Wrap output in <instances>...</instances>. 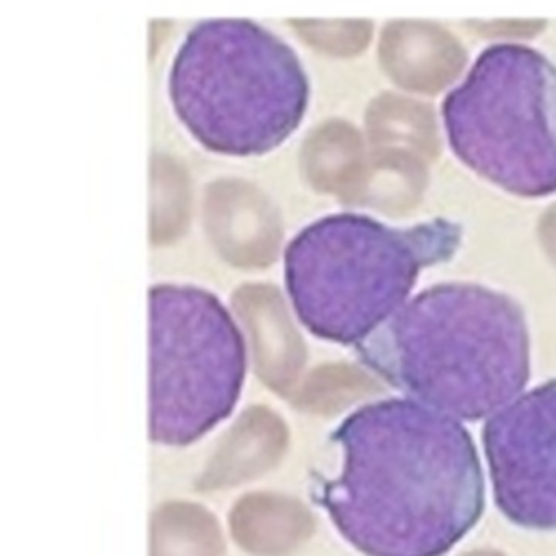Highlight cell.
Returning <instances> with one entry per match:
<instances>
[{
	"instance_id": "1",
	"label": "cell",
	"mask_w": 556,
	"mask_h": 556,
	"mask_svg": "<svg viewBox=\"0 0 556 556\" xmlns=\"http://www.w3.org/2000/svg\"><path fill=\"white\" fill-rule=\"evenodd\" d=\"M341 471L317 502L365 556H445L484 510V476L471 434L410 397L350 413L332 432Z\"/></svg>"
},
{
	"instance_id": "2",
	"label": "cell",
	"mask_w": 556,
	"mask_h": 556,
	"mask_svg": "<svg viewBox=\"0 0 556 556\" xmlns=\"http://www.w3.org/2000/svg\"><path fill=\"white\" fill-rule=\"evenodd\" d=\"M354 348L393 389L463 421L493 415L530 378L521 304L478 282L421 289Z\"/></svg>"
},
{
	"instance_id": "3",
	"label": "cell",
	"mask_w": 556,
	"mask_h": 556,
	"mask_svg": "<svg viewBox=\"0 0 556 556\" xmlns=\"http://www.w3.org/2000/svg\"><path fill=\"white\" fill-rule=\"evenodd\" d=\"M460 241L463 226L450 217L391 226L356 211L330 213L287 243V293L308 332L358 345L410 298L419 274L450 261Z\"/></svg>"
},
{
	"instance_id": "4",
	"label": "cell",
	"mask_w": 556,
	"mask_h": 556,
	"mask_svg": "<svg viewBox=\"0 0 556 556\" xmlns=\"http://www.w3.org/2000/svg\"><path fill=\"white\" fill-rule=\"evenodd\" d=\"M167 89L182 126L204 148L230 156L274 150L308 104L295 50L245 17L193 24L174 54Z\"/></svg>"
},
{
	"instance_id": "5",
	"label": "cell",
	"mask_w": 556,
	"mask_h": 556,
	"mask_svg": "<svg viewBox=\"0 0 556 556\" xmlns=\"http://www.w3.org/2000/svg\"><path fill=\"white\" fill-rule=\"evenodd\" d=\"M441 119L456 159L495 187L556 193V63L519 41L484 46L443 96Z\"/></svg>"
},
{
	"instance_id": "6",
	"label": "cell",
	"mask_w": 556,
	"mask_h": 556,
	"mask_svg": "<svg viewBox=\"0 0 556 556\" xmlns=\"http://www.w3.org/2000/svg\"><path fill=\"white\" fill-rule=\"evenodd\" d=\"M245 348L226 306L206 289H150V434L187 445L232 410Z\"/></svg>"
},
{
	"instance_id": "7",
	"label": "cell",
	"mask_w": 556,
	"mask_h": 556,
	"mask_svg": "<svg viewBox=\"0 0 556 556\" xmlns=\"http://www.w3.org/2000/svg\"><path fill=\"white\" fill-rule=\"evenodd\" d=\"M482 445L497 510L519 528L556 530V378L489 415Z\"/></svg>"
}]
</instances>
